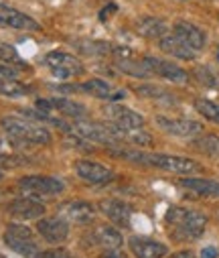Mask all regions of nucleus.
Here are the masks:
<instances>
[{"label":"nucleus","instance_id":"obj_2","mask_svg":"<svg viewBox=\"0 0 219 258\" xmlns=\"http://www.w3.org/2000/svg\"><path fill=\"white\" fill-rule=\"evenodd\" d=\"M165 222L171 228V236L179 242H193L201 238L207 228V216L187 208H171L165 216Z\"/></svg>","mask_w":219,"mask_h":258},{"label":"nucleus","instance_id":"obj_20","mask_svg":"<svg viewBox=\"0 0 219 258\" xmlns=\"http://www.w3.org/2000/svg\"><path fill=\"white\" fill-rule=\"evenodd\" d=\"M159 47H161L165 53H169V55H173V57H177V59H183V61H193V59L197 57V51H195L193 47H189L185 41H181L175 33H173V35H165V37L159 41Z\"/></svg>","mask_w":219,"mask_h":258},{"label":"nucleus","instance_id":"obj_33","mask_svg":"<svg viewBox=\"0 0 219 258\" xmlns=\"http://www.w3.org/2000/svg\"><path fill=\"white\" fill-rule=\"evenodd\" d=\"M116 11H118V7H116V5H108L106 9H102V11H100V21H108V17H112Z\"/></svg>","mask_w":219,"mask_h":258},{"label":"nucleus","instance_id":"obj_14","mask_svg":"<svg viewBox=\"0 0 219 258\" xmlns=\"http://www.w3.org/2000/svg\"><path fill=\"white\" fill-rule=\"evenodd\" d=\"M73 171L78 173V177H82L84 181L88 183H94V185H102V183H108L114 173L104 167L102 163H96V161H76V165H73Z\"/></svg>","mask_w":219,"mask_h":258},{"label":"nucleus","instance_id":"obj_8","mask_svg":"<svg viewBox=\"0 0 219 258\" xmlns=\"http://www.w3.org/2000/svg\"><path fill=\"white\" fill-rule=\"evenodd\" d=\"M21 191L29 193V196H57L65 189L63 181L55 179V177H47V175H31V177H23L19 181Z\"/></svg>","mask_w":219,"mask_h":258},{"label":"nucleus","instance_id":"obj_36","mask_svg":"<svg viewBox=\"0 0 219 258\" xmlns=\"http://www.w3.org/2000/svg\"><path fill=\"white\" fill-rule=\"evenodd\" d=\"M169 258H197L191 250H181V252H175L173 256H169Z\"/></svg>","mask_w":219,"mask_h":258},{"label":"nucleus","instance_id":"obj_3","mask_svg":"<svg viewBox=\"0 0 219 258\" xmlns=\"http://www.w3.org/2000/svg\"><path fill=\"white\" fill-rule=\"evenodd\" d=\"M0 126L21 143H33V145H49L51 135L45 126H41L33 118H21V116H5L0 120Z\"/></svg>","mask_w":219,"mask_h":258},{"label":"nucleus","instance_id":"obj_32","mask_svg":"<svg viewBox=\"0 0 219 258\" xmlns=\"http://www.w3.org/2000/svg\"><path fill=\"white\" fill-rule=\"evenodd\" d=\"M37 258H71L67 250L63 248H51V250H45V252H39Z\"/></svg>","mask_w":219,"mask_h":258},{"label":"nucleus","instance_id":"obj_31","mask_svg":"<svg viewBox=\"0 0 219 258\" xmlns=\"http://www.w3.org/2000/svg\"><path fill=\"white\" fill-rule=\"evenodd\" d=\"M195 78L203 86H207V88H219V76L215 72H211L209 68H205V66H201V68L195 70Z\"/></svg>","mask_w":219,"mask_h":258},{"label":"nucleus","instance_id":"obj_11","mask_svg":"<svg viewBox=\"0 0 219 258\" xmlns=\"http://www.w3.org/2000/svg\"><path fill=\"white\" fill-rule=\"evenodd\" d=\"M104 114L108 116V120L112 124H116L120 128H142L144 126V116L128 106H122V104L104 106Z\"/></svg>","mask_w":219,"mask_h":258},{"label":"nucleus","instance_id":"obj_25","mask_svg":"<svg viewBox=\"0 0 219 258\" xmlns=\"http://www.w3.org/2000/svg\"><path fill=\"white\" fill-rule=\"evenodd\" d=\"M116 68L126 74V76H132V78H151L153 74L149 72V68L144 66L142 59H134V57H126V59H118L116 61Z\"/></svg>","mask_w":219,"mask_h":258},{"label":"nucleus","instance_id":"obj_21","mask_svg":"<svg viewBox=\"0 0 219 258\" xmlns=\"http://www.w3.org/2000/svg\"><path fill=\"white\" fill-rule=\"evenodd\" d=\"M181 185L201 198H209V200H219V181L213 179H203V177H183Z\"/></svg>","mask_w":219,"mask_h":258},{"label":"nucleus","instance_id":"obj_30","mask_svg":"<svg viewBox=\"0 0 219 258\" xmlns=\"http://www.w3.org/2000/svg\"><path fill=\"white\" fill-rule=\"evenodd\" d=\"M0 63H9L13 68H19V70H25L27 63L21 59V55L17 53V49L13 45H7V43H0Z\"/></svg>","mask_w":219,"mask_h":258},{"label":"nucleus","instance_id":"obj_24","mask_svg":"<svg viewBox=\"0 0 219 258\" xmlns=\"http://www.w3.org/2000/svg\"><path fill=\"white\" fill-rule=\"evenodd\" d=\"M136 31L140 37L146 39H163L165 35H169V25L163 19H155V17H144L136 23Z\"/></svg>","mask_w":219,"mask_h":258},{"label":"nucleus","instance_id":"obj_6","mask_svg":"<svg viewBox=\"0 0 219 258\" xmlns=\"http://www.w3.org/2000/svg\"><path fill=\"white\" fill-rule=\"evenodd\" d=\"M37 110L47 116H65V118H86V108L73 100L67 98H49V100H39Z\"/></svg>","mask_w":219,"mask_h":258},{"label":"nucleus","instance_id":"obj_13","mask_svg":"<svg viewBox=\"0 0 219 258\" xmlns=\"http://www.w3.org/2000/svg\"><path fill=\"white\" fill-rule=\"evenodd\" d=\"M128 246L136 258H165L169 254V248L153 238H142V236H132L128 240Z\"/></svg>","mask_w":219,"mask_h":258},{"label":"nucleus","instance_id":"obj_22","mask_svg":"<svg viewBox=\"0 0 219 258\" xmlns=\"http://www.w3.org/2000/svg\"><path fill=\"white\" fill-rule=\"evenodd\" d=\"M92 242L104 250H120V246L124 244L122 234L112 228V226H98L92 232Z\"/></svg>","mask_w":219,"mask_h":258},{"label":"nucleus","instance_id":"obj_23","mask_svg":"<svg viewBox=\"0 0 219 258\" xmlns=\"http://www.w3.org/2000/svg\"><path fill=\"white\" fill-rule=\"evenodd\" d=\"M82 90L94 98H100V100H110V102H116L120 98H124V92L120 90H114L112 84L104 82V80H88L82 84Z\"/></svg>","mask_w":219,"mask_h":258},{"label":"nucleus","instance_id":"obj_38","mask_svg":"<svg viewBox=\"0 0 219 258\" xmlns=\"http://www.w3.org/2000/svg\"><path fill=\"white\" fill-rule=\"evenodd\" d=\"M0 258H5V256H0Z\"/></svg>","mask_w":219,"mask_h":258},{"label":"nucleus","instance_id":"obj_16","mask_svg":"<svg viewBox=\"0 0 219 258\" xmlns=\"http://www.w3.org/2000/svg\"><path fill=\"white\" fill-rule=\"evenodd\" d=\"M173 33L185 41L189 47H193L195 51H201L205 45H207V35L201 27H197L195 23H189V21H177L173 25Z\"/></svg>","mask_w":219,"mask_h":258},{"label":"nucleus","instance_id":"obj_1","mask_svg":"<svg viewBox=\"0 0 219 258\" xmlns=\"http://www.w3.org/2000/svg\"><path fill=\"white\" fill-rule=\"evenodd\" d=\"M116 157L128 159L132 163L138 165H149V167H157L169 173H177V175H193L199 173L201 167L197 161L187 159V157H177V155H163V153H144L138 149H122V147H112L110 149Z\"/></svg>","mask_w":219,"mask_h":258},{"label":"nucleus","instance_id":"obj_10","mask_svg":"<svg viewBox=\"0 0 219 258\" xmlns=\"http://www.w3.org/2000/svg\"><path fill=\"white\" fill-rule=\"evenodd\" d=\"M37 232L49 244H63L69 238V224L61 216H57V218H41L37 222Z\"/></svg>","mask_w":219,"mask_h":258},{"label":"nucleus","instance_id":"obj_35","mask_svg":"<svg viewBox=\"0 0 219 258\" xmlns=\"http://www.w3.org/2000/svg\"><path fill=\"white\" fill-rule=\"evenodd\" d=\"M100 258H128L124 252H120V250H106Z\"/></svg>","mask_w":219,"mask_h":258},{"label":"nucleus","instance_id":"obj_12","mask_svg":"<svg viewBox=\"0 0 219 258\" xmlns=\"http://www.w3.org/2000/svg\"><path fill=\"white\" fill-rule=\"evenodd\" d=\"M0 27L17 29V31H39L41 29V25L33 17H29L13 7H7L3 3H0Z\"/></svg>","mask_w":219,"mask_h":258},{"label":"nucleus","instance_id":"obj_26","mask_svg":"<svg viewBox=\"0 0 219 258\" xmlns=\"http://www.w3.org/2000/svg\"><path fill=\"white\" fill-rule=\"evenodd\" d=\"M138 96L146 98V100H155V102H163V104H175L177 98L167 92L165 88H159V86H153V84H144V86H138L134 90Z\"/></svg>","mask_w":219,"mask_h":258},{"label":"nucleus","instance_id":"obj_5","mask_svg":"<svg viewBox=\"0 0 219 258\" xmlns=\"http://www.w3.org/2000/svg\"><path fill=\"white\" fill-rule=\"evenodd\" d=\"M5 242L11 250H15L17 254H21L25 258H37L39 252H41L33 232L27 226H21V224H11L7 228Z\"/></svg>","mask_w":219,"mask_h":258},{"label":"nucleus","instance_id":"obj_4","mask_svg":"<svg viewBox=\"0 0 219 258\" xmlns=\"http://www.w3.org/2000/svg\"><path fill=\"white\" fill-rule=\"evenodd\" d=\"M43 63L49 68V72L59 80H69L84 74V66L78 57H73L65 51H49L43 57Z\"/></svg>","mask_w":219,"mask_h":258},{"label":"nucleus","instance_id":"obj_19","mask_svg":"<svg viewBox=\"0 0 219 258\" xmlns=\"http://www.w3.org/2000/svg\"><path fill=\"white\" fill-rule=\"evenodd\" d=\"M100 212L114 222L116 226H128L132 218V206L122 200H104L100 202Z\"/></svg>","mask_w":219,"mask_h":258},{"label":"nucleus","instance_id":"obj_34","mask_svg":"<svg viewBox=\"0 0 219 258\" xmlns=\"http://www.w3.org/2000/svg\"><path fill=\"white\" fill-rule=\"evenodd\" d=\"M219 254H217V248L215 246H205L203 250H201V254H199V258H217Z\"/></svg>","mask_w":219,"mask_h":258},{"label":"nucleus","instance_id":"obj_7","mask_svg":"<svg viewBox=\"0 0 219 258\" xmlns=\"http://www.w3.org/2000/svg\"><path fill=\"white\" fill-rule=\"evenodd\" d=\"M157 124L167 135L179 137V139H193V137H201V133H203V124L197 120H189V118L157 116Z\"/></svg>","mask_w":219,"mask_h":258},{"label":"nucleus","instance_id":"obj_17","mask_svg":"<svg viewBox=\"0 0 219 258\" xmlns=\"http://www.w3.org/2000/svg\"><path fill=\"white\" fill-rule=\"evenodd\" d=\"M9 214L17 220H41L47 210L41 202L33 198H19L13 204H9Z\"/></svg>","mask_w":219,"mask_h":258},{"label":"nucleus","instance_id":"obj_15","mask_svg":"<svg viewBox=\"0 0 219 258\" xmlns=\"http://www.w3.org/2000/svg\"><path fill=\"white\" fill-rule=\"evenodd\" d=\"M59 216L67 222H73V224H88L94 220L96 216V208L90 204V202H67L59 208Z\"/></svg>","mask_w":219,"mask_h":258},{"label":"nucleus","instance_id":"obj_28","mask_svg":"<svg viewBox=\"0 0 219 258\" xmlns=\"http://www.w3.org/2000/svg\"><path fill=\"white\" fill-rule=\"evenodd\" d=\"M193 147L199 153L207 155V157L219 159V137H215V135H203V137H199L197 141H193Z\"/></svg>","mask_w":219,"mask_h":258},{"label":"nucleus","instance_id":"obj_9","mask_svg":"<svg viewBox=\"0 0 219 258\" xmlns=\"http://www.w3.org/2000/svg\"><path fill=\"white\" fill-rule=\"evenodd\" d=\"M144 66L149 68V72L153 76H159L163 80H169L173 84H187L189 82V74L175 66L173 61H167V59H159V57H144Z\"/></svg>","mask_w":219,"mask_h":258},{"label":"nucleus","instance_id":"obj_29","mask_svg":"<svg viewBox=\"0 0 219 258\" xmlns=\"http://www.w3.org/2000/svg\"><path fill=\"white\" fill-rule=\"evenodd\" d=\"M195 110H197L203 118H207L209 122L219 124V104H215V102H211V100H207V98H197V100H195Z\"/></svg>","mask_w":219,"mask_h":258},{"label":"nucleus","instance_id":"obj_18","mask_svg":"<svg viewBox=\"0 0 219 258\" xmlns=\"http://www.w3.org/2000/svg\"><path fill=\"white\" fill-rule=\"evenodd\" d=\"M0 94L11 98L27 94V88L19 82V68H13L9 63H0Z\"/></svg>","mask_w":219,"mask_h":258},{"label":"nucleus","instance_id":"obj_27","mask_svg":"<svg viewBox=\"0 0 219 258\" xmlns=\"http://www.w3.org/2000/svg\"><path fill=\"white\" fill-rule=\"evenodd\" d=\"M73 47H76L80 53H86V55H106V53H112L110 43H104V41H92V39L73 41Z\"/></svg>","mask_w":219,"mask_h":258},{"label":"nucleus","instance_id":"obj_37","mask_svg":"<svg viewBox=\"0 0 219 258\" xmlns=\"http://www.w3.org/2000/svg\"><path fill=\"white\" fill-rule=\"evenodd\" d=\"M0 179H3V171H0Z\"/></svg>","mask_w":219,"mask_h":258}]
</instances>
